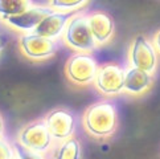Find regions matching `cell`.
<instances>
[{"instance_id": "cell-6", "label": "cell", "mask_w": 160, "mask_h": 159, "mask_svg": "<svg viewBox=\"0 0 160 159\" xmlns=\"http://www.w3.org/2000/svg\"><path fill=\"white\" fill-rule=\"evenodd\" d=\"M21 53L32 61H44L53 57L57 52V43L54 38L36 35L35 32L24 33L19 38Z\"/></svg>"}, {"instance_id": "cell-10", "label": "cell", "mask_w": 160, "mask_h": 159, "mask_svg": "<svg viewBox=\"0 0 160 159\" xmlns=\"http://www.w3.org/2000/svg\"><path fill=\"white\" fill-rule=\"evenodd\" d=\"M76 13L77 11H53L45 16L33 32L44 37L57 38L64 33L68 23Z\"/></svg>"}, {"instance_id": "cell-17", "label": "cell", "mask_w": 160, "mask_h": 159, "mask_svg": "<svg viewBox=\"0 0 160 159\" xmlns=\"http://www.w3.org/2000/svg\"><path fill=\"white\" fill-rule=\"evenodd\" d=\"M16 156L13 146H11L7 141L0 135V159H13Z\"/></svg>"}, {"instance_id": "cell-16", "label": "cell", "mask_w": 160, "mask_h": 159, "mask_svg": "<svg viewBox=\"0 0 160 159\" xmlns=\"http://www.w3.org/2000/svg\"><path fill=\"white\" fill-rule=\"evenodd\" d=\"M12 146H13L16 156H19L20 159H45V156L41 154V152L32 151L29 149H27V147L21 146L18 141H15L12 143Z\"/></svg>"}, {"instance_id": "cell-5", "label": "cell", "mask_w": 160, "mask_h": 159, "mask_svg": "<svg viewBox=\"0 0 160 159\" xmlns=\"http://www.w3.org/2000/svg\"><path fill=\"white\" fill-rule=\"evenodd\" d=\"M93 84L102 95L115 97L123 92L124 70L115 62L99 65Z\"/></svg>"}, {"instance_id": "cell-21", "label": "cell", "mask_w": 160, "mask_h": 159, "mask_svg": "<svg viewBox=\"0 0 160 159\" xmlns=\"http://www.w3.org/2000/svg\"><path fill=\"white\" fill-rule=\"evenodd\" d=\"M13 159H20V158H19V156H15V158H13Z\"/></svg>"}, {"instance_id": "cell-19", "label": "cell", "mask_w": 160, "mask_h": 159, "mask_svg": "<svg viewBox=\"0 0 160 159\" xmlns=\"http://www.w3.org/2000/svg\"><path fill=\"white\" fill-rule=\"evenodd\" d=\"M7 44H8V38L5 37L3 33H0V53L4 50V48L7 47Z\"/></svg>"}, {"instance_id": "cell-4", "label": "cell", "mask_w": 160, "mask_h": 159, "mask_svg": "<svg viewBox=\"0 0 160 159\" xmlns=\"http://www.w3.org/2000/svg\"><path fill=\"white\" fill-rule=\"evenodd\" d=\"M53 141L54 139L44 119H36V121L27 123L18 134V142L21 146L32 151L41 152V154L49 151L53 145Z\"/></svg>"}, {"instance_id": "cell-18", "label": "cell", "mask_w": 160, "mask_h": 159, "mask_svg": "<svg viewBox=\"0 0 160 159\" xmlns=\"http://www.w3.org/2000/svg\"><path fill=\"white\" fill-rule=\"evenodd\" d=\"M152 44H153V47H155V49L158 50V53H160V29L155 33V36H153Z\"/></svg>"}, {"instance_id": "cell-14", "label": "cell", "mask_w": 160, "mask_h": 159, "mask_svg": "<svg viewBox=\"0 0 160 159\" xmlns=\"http://www.w3.org/2000/svg\"><path fill=\"white\" fill-rule=\"evenodd\" d=\"M33 5L32 0H0V19L24 12Z\"/></svg>"}, {"instance_id": "cell-1", "label": "cell", "mask_w": 160, "mask_h": 159, "mask_svg": "<svg viewBox=\"0 0 160 159\" xmlns=\"http://www.w3.org/2000/svg\"><path fill=\"white\" fill-rule=\"evenodd\" d=\"M83 129L93 138H110L118 129V111L114 102L101 100L86 107L82 115Z\"/></svg>"}, {"instance_id": "cell-15", "label": "cell", "mask_w": 160, "mask_h": 159, "mask_svg": "<svg viewBox=\"0 0 160 159\" xmlns=\"http://www.w3.org/2000/svg\"><path fill=\"white\" fill-rule=\"evenodd\" d=\"M88 0H49V7L57 11H77Z\"/></svg>"}, {"instance_id": "cell-13", "label": "cell", "mask_w": 160, "mask_h": 159, "mask_svg": "<svg viewBox=\"0 0 160 159\" xmlns=\"http://www.w3.org/2000/svg\"><path fill=\"white\" fill-rule=\"evenodd\" d=\"M53 159H83L81 142L76 137H69L56 147Z\"/></svg>"}, {"instance_id": "cell-3", "label": "cell", "mask_w": 160, "mask_h": 159, "mask_svg": "<svg viewBox=\"0 0 160 159\" xmlns=\"http://www.w3.org/2000/svg\"><path fill=\"white\" fill-rule=\"evenodd\" d=\"M98 66L99 65L91 53L76 52L66 61L65 76L77 86H88L94 82Z\"/></svg>"}, {"instance_id": "cell-12", "label": "cell", "mask_w": 160, "mask_h": 159, "mask_svg": "<svg viewBox=\"0 0 160 159\" xmlns=\"http://www.w3.org/2000/svg\"><path fill=\"white\" fill-rule=\"evenodd\" d=\"M153 85V77L151 73L142 70L139 68L130 66L124 70L123 92L130 95H142L147 93Z\"/></svg>"}, {"instance_id": "cell-9", "label": "cell", "mask_w": 160, "mask_h": 159, "mask_svg": "<svg viewBox=\"0 0 160 159\" xmlns=\"http://www.w3.org/2000/svg\"><path fill=\"white\" fill-rule=\"evenodd\" d=\"M54 9L50 7H42V5H32L31 8H28L24 12L13 16H5L2 18V21L5 25L12 28L15 31L20 32H33L35 28L41 23V20L48 16L50 12H53Z\"/></svg>"}, {"instance_id": "cell-20", "label": "cell", "mask_w": 160, "mask_h": 159, "mask_svg": "<svg viewBox=\"0 0 160 159\" xmlns=\"http://www.w3.org/2000/svg\"><path fill=\"white\" fill-rule=\"evenodd\" d=\"M4 134V119H3V115L0 114V135Z\"/></svg>"}, {"instance_id": "cell-8", "label": "cell", "mask_w": 160, "mask_h": 159, "mask_svg": "<svg viewBox=\"0 0 160 159\" xmlns=\"http://www.w3.org/2000/svg\"><path fill=\"white\" fill-rule=\"evenodd\" d=\"M44 122L56 141H64L74 134L76 117L69 109L65 107L53 109L44 117Z\"/></svg>"}, {"instance_id": "cell-2", "label": "cell", "mask_w": 160, "mask_h": 159, "mask_svg": "<svg viewBox=\"0 0 160 159\" xmlns=\"http://www.w3.org/2000/svg\"><path fill=\"white\" fill-rule=\"evenodd\" d=\"M64 43L76 52H94L97 43L90 29L88 15L77 12L69 20L64 31Z\"/></svg>"}, {"instance_id": "cell-7", "label": "cell", "mask_w": 160, "mask_h": 159, "mask_svg": "<svg viewBox=\"0 0 160 159\" xmlns=\"http://www.w3.org/2000/svg\"><path fill=\"white\" fill-rule=\"evenodd\" d=\"M128 60L131 66L139 68L153 74L158 68V50L152 43L148 41L143 35H139L130 45Z\"/></svg>"}, {"instance_id": "cell-11", "label": "cell", "mask_w": 160, "mask_h": 159, "mask_svg": "<svg viewBox=\"0 0 160 159\" xmlns=\"http://www.w3.org/2000/svg\"><path fill=\"white\" fill-rule=\"evenodd\" d=\"M88 20L97 45H105L112 38L115 32V23L107 12L103 11L91 12L88 15Z\"/></svg>"}]
</instances>
